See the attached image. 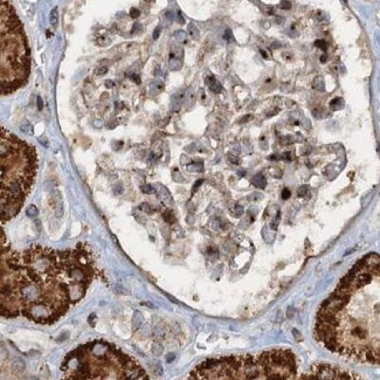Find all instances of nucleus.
Wrapping results in <instances>:
<instances>
[{
  "label": "nucleus",
  "mask_w": 380,
  "mask_h": 380,
  "mask_svg": "<svg viewBox=\"0 0 380 380\" xmlns=\"http://www.w3.org/2000/svg\"><path fill=\"white\" fill-rule=\"evenodd\" d=\"M315 338L341 358L380 366V255L360 259L316 315Z\"/></svg>",
  "instance_id": "nucleus-1"
},
{
  "label": "nucleus",
  "mask_w": 380,
  "mask_h": 380,
  "mask_svg": "<svg viewBox=\"0 0 380 380\" xmlns=\"http://www.w3.org/2000/svg\"><path fill=\"white\" fill-rule=\"evenodd\" d=\"M1 221L15 216L35 180L38 159L35 147L1 128Z\"/></svg>",
  "instance_id": "nucleus-2"
},
{
  "label": "nucleus",
  "mask_w": 380,
  "mask_h": 380,
  "mask_svg": "<svg viewBox=\"0 0 380 380\" xmlns=\"http://www.w3.org/2000/svg\"><path fill=\"white\" fill-rule=\"evenodd\" d=\"M296 374V356L289 350H271L205 360L189 379H292Z\"/></svg>",
  "instance_id": "nucleus-3"
},
{
  "label": "nucleus",
  "mask_w": 380,
  "mask_h": 380,
  "mask_svg": "<svg viewBox=\"0 0 380 380\" xmlns=\"http://www.w3.org/2000/svg\"><path fill=\"white\" fill-rule=\"evenodd\" d=\"M1 95H9L22 88L31 73V54L26 34L13 5L1 0Z\"/></svg>",
  "instance_id": "nucleus-4"
},
{
  "label": "nucleus",
  "mask_w": 380,
  "mask_h": 380,
  "mask_svg": "<svg viewBox=\"0 0 380 380\" xmlns=\"http://www.w3.org/2000/svg\"><path fill=\"white\" fill-rule=\"evenodd\" d=\"M302 378L304 379H352L357 378V376H351L350 372L344 371L341 369L334 367L332 365H326V364H321L314 366L305 376Z\"/></svg>",
  "instance_id": "nucleus-5"
},
{
  "label": "nucleus",
  "mask_w": 380,
  "mask_h": 380,
  "mask_svg": "<svg viewBox=\"0 0 380 380\" xmlns=\"http://www.w3.org/2000/svg\"><path fill=\"white\" fill-rule=\"evenodd\" d=\"M208 81H207V83H208V86H209V89L213 91V93H220L221 91V84L216 81V79L214 77V76H211V77H208L207 79Z\"/></svg>",
  "instance_id": "nucleus-6"
},
{
  "label": "nucleus",
  "mask_w": 380,
  "mask_h": 380,
  "mask_svg": "<svg viewBox=\"0 0 380 380\" xmlns=\"http://www.w3.org/2000/svg\"><path fill=\"white\" fill-rule=\"evenodd\" d=\"M49 21H50V25L56 28L57 27V24H59V8L57 7H54L50 12V15H49Z\"/></svg>",
  "instance_id": "nucleus-7"
},
{
  "label": "nucleus",
  "mask_w": 380,
  "mask_h": 380,
  "mask_svg": "<svg viewBox=\"0 0 380 380\" xmlns=\"http://www.w3.org/2000/svg\"><path fill=\"white\" fill-rule=\"evenodd\" d=\"M251 183L256 186V187H260V189H264L266 187V184H267V181H266V178L263 177V176H261V174H257V176H255L254 178H253V180H251Z\"/></svg>",
  "instance_id": "nucleus-8"
},
{
  "label": "nucleus",
  "mask_w": 380,
  "mask_h": 380,
  "mask_svg": "<svg viewBox=\"0 0 380 380\" xmlns=\"http://www.w3.org/2000/svg\"><path fill=\"white\" fill-rule=\"evenodd\" d=\"M12 369H13V371H14V372L20 373V372H22V371L25 370V363H24L20 358H16V359H14V360H13V363H12Z\"/></svg>",
  "instance_id": "nucleus-9"
},
{
  "label": "nucleus",
  "mask_w": 380,
  "mask_h": 380,
  "mask_svg": "<svg viewBox=\"0 0 380 380\" xmlns=\"http://www.w3.org/2000/svg\"><path fill=\"white\" fill-rule=\"evenodd\" d=\"M183 99H184V93H178L177 95L173 96V99H172V104H173V108L174 110H178L183 103Z\"/></svg>",
  "instance_id": "nucleus-10"
},
{
  "label": "nucleus",
  "mask_w": 380,
  "mask_h": 380,
  "mask_svg": "<svg viewBox=\"0 0 380 380\" xmlns=\"http://www.w3.org/2000/svg\"><path fill=\"white\" fill-rule=\"evenodd\" d=\"M142 323H143V316H142V314L141 312H135V315H134V319H132V325H134V328L135 329H138L141 325H142Z\"/></svg>",
  "instance_id": "nucleus-11"
},
{
  "label": "nucleus",
  "mask_w": 380,
  "mask_h": 380,
  "mask_svg": "<svg viewBox=\"0 0 380 380\" xmlns=\"http://www.w3.org/2000/svg\"><path fill=\"white\" fill-rule=\"evenodd\" d=\"M38 214H39V211H38V208H36V206H35V205H29V206L27 207V209H26V215H27L28 218H35Z\"/></svg>",
  "instance_id": "nucleus-12"
},
{
  "label": "nucleus",
  "mask_w": 380,
  "mask_h": 380,
  "mask_svg": "<svg viewBox=\"0 0 380 380\" xmlns=\"http://www.w3.org/2000/svg\"><path fill=\"white\" fill-rule=\"evenodd\" d=\"M189 34H190L191 36L194 39V40H198L199 39V31H198V28L195 27V25H193V24H190L189 25Z\"/></svg>",
  "instance_id": "nucleus-13"
},
{
  "label": "nucleus",
  "mask_w": 380,
  "mask_h": 380,
  "mask_svg": "<svg viewBox=\"0 0 380 380\" xmlns=\"http://www.w3.org/2000/svg\"><path fill=\"white\" fill-rule=\"evenodd\" d=\"M152 353L154 356H160L163 353V346L159 343H154L152 346Z\"/></svg>",
  "instance_id": "nucleus-14"
},
{
  "label": "nucleus",
  "mask_w": 380,
  "mask_h": 380,
  "mask_svg": "<svg viewBox=\"0 0 380 380\" xmlns=\"http://www.w3.org/2000/svg\"><path fill=\"white\" fill-rule=\"evenodd\" d=\"M315 87L317 88V90H321V91L324 90V82H323L322 77H317L315 80Z\"/></svg>",
  "instance_id": "nucleus-15"
},
{
  "label": "nucleus",
  "mask_w": 380,
  "mask_h": 380,
  "mask_svg": "<svg viewBox=\"0 0 380 380\" xmlns=\"http://www.w3.org/2000/svg\"><path fill=\"white\" fill-rule=\"evenodd\" d=\"M62 214H63L62 204H61V202H59V204L56 205V207H55V215H56L57 218H61V216H62Z\"/></svg>",
  "instance_id": "nucleus-16"
},
{
  "label": "nucleus",
  "mask_w": 380,
  "mask_h": 380,
  "mask_svg": "<svg viewBox=\"0 0 380 380\" xmlns=\"http://www.w3.org/2000/svg\"><path fill=\"white\" fill-rule=\"evenodd\" d=\"M142 192L143 193H146V194H151V193H153V192H154V189H153L151 185L146 184V185H143L142 186Z\"/></svg>",
  "instance_id": "nucleus-17"
},
{
  "label": "nucleus",
  "mask_w": 380,
  "mask_h": 380,
  "mask_svg": "<svg viewBox=\"0 0 380 380\" xmlns=\"http://www.w3.org/2000/svg\"><path fill=\"white\" fill-rule=\"evenodd\" d=\"M139 208L142 209L143 212H145V213H147V214H151V213L153 212V209H152V208L150 207V205H149V204H145V202L141 205V207H139Z\"/></svg>",
  "instance_id": "nucleus-18"
},
{
  "label": "nucleus",
  "mask_w": 380,
  "mask_h": 380,
  "mask_svg": "<svg viewBox=\"0 0 380 380\" xmlns=\"http://www.w3.org/2000/svg\"><path fill=\"white\" fill-rule=\"evenodd\" d=\"M185 36H186V34L183 31H178V32L174 33V38L177 40H179V41H184L185 40Z\"/></svg>",
  "instance_id": "nucleus-19"
},
{
  "label": "nucleus",
  "mask_w": 380,
  "mask_h": 380,
  "mask_svg": "<svg viewBox=\"0 0 380 380\" xmlns=\"http://www.w3.org/2000/svg\"><path fill=\"white\" fill-rule=\"evenodd\" d=\"M139 15H141L139 9H137V8H131V11H130V16H131V18L136 19V18H138Z\"/></svg>",
  "instance_id": "nucleus-20"
},
{
  "label": "nucleus",
  "mask_w": 380,
  "mask_h": 380,
  "mask_svg": "<svg viewBox=\"0 0 380 380\" xmlns=\"http://www.w3.org/2000/svg\"><path fill=\"white\" fill-rule=\"evenodd\" d=\"M21 131L22 132H25V134H28V135H31L32 134V125L28 123L27 124V126H25V125H21Z\"/></svg>",
  "instance_id": "nucleus-21"
},
{
  "label": "nucleus",
  "mask_w": 380,
  "mask_h": 380,
  "mask_svg": "<svg viewBox=\"0 0 380 380\" xmlns=\"http://www.w3.org/2000/svg\"><path fill=\"white\" fill-rule=\"evenodd\" d=\"M339 103H343V102H341V99H340V98H334L332 102L330 103V106L333 108V109H338V108H339V106H338V105H339Z\"/></svg>",
  "instance_id": "nucleus-22"
},
{
  "label": "nucleus",
  "mask_w": 380,
  "mask_h": 380,
  "mask_svg": "<svg viewBox=\"0 0 380 380\" xmlns=\"http://www.w3.org/2000/svg\"><path fill=\"white\" fill-rule=\"evenodd\" d=\"M97 44L101 45V46H106L108 44H110V39H106V38H99L97 40Z\"/></svg>",
  "instance_id": "nucleus-23"
},
{
  "label": "nucleus",
  "mask_w": 380,
  "mask_h": 380,
  "mask_svg": "<svg viewBox=\"0 0 380 380\" xmlns=\"http://www.w3.org/2000/svg\"><path fill=\"white\" fill-rule=\"evenodd\" d=\"M315 45H316V47L321 48V49H323V50H326V44H325L323 40H318V41H316V42H315Z\"/></svg>",
  "instance_id": "nucleus-24"
},
{
  "label": "nucleus",
  "mask_w": 380,
  "mask_h": 380,
  "mask_svg": "<svg viewBox=\"0 0 380 380\" xmlns=\"http://www.w3.org/2000/svg\"><path fill=\"white\" fill-rule=\"evenodd\" d=\"M290 6H291V4H290L289 1H286V0L281 1V4H280V7H281L282 9H289V8H290Z\"/></svg>",
  "instance_id": "nucleus-25"
},
{
  "label": "nucleus",
  "mask_w": 380,
  "mask_h": 380,
  "mask_svg": "<svg viewBox=\"0 0 380 380\" xmlns=\"http://www.w3.org/2000/svg\"><path fill=\"white\" fill-rule=\"evenodd\" d=\"M36 104H38V109L39 110H42L44 109V102H42V98L40 96H38V98H36Z\"/></svg>",
  "instance_id": "nucleus-26"
},
{
  "label": "nucleus",
  "mask_w": 380,
  "mask_h": 380,
  "mask_svg": "<svg viewBox=\"0 0 380 380\" xmlns=\"http://www.w3.org/2000/svg\"><path fill=\"white\" fill-rule=\"evenodd\" d=\"M160 32H161V28H160V27H157V28L154 29V32H153V39H154V40H157V39L159 38Z\"/></svg>",
  "instance_id": "nucleus-27"
},
{
  "label": "nucleus",
  "mask_w": 380,
  "mask_h": 380,
  "mask_svg": "<svg viewBox=\"0 0 380 380\" xmlns=\"http://www.w3.org/2000/svg\"><path fill=\"white\" fill-rule=\"evenodd\" d=\"M164 219H165L167 222H172V221H173V216H172V214H171L170 212H167V213H165V214H164Z\"/></svg>",
  "instance_id": "nucleus-28"
},
{
  "label": "nucleus",
  "mask_w": 380,
  "mask_h": 380,
  "mask_svg": "<svg viewBox=\"0 0 380 380\" xmlns=\"http://www.w3.org/2000/svg\"><path fill=\"white\" fill-rule=\"evenodd\" d=\"M106 70H108V68L106 67H102V68H99V69H97V74L98 75H104L105 73H106Z\"/></svg>",
  "instance_id": "nucleus-29"
},
{
  "label": "nucleus",
  "mask_w": 380,
  "mask_h": 380,
  "mask_svg": "<svg viewBox=\"0 0 380 380\" xmlns=\"http://www.w3.org/2000/svg\"><path fill=\"white\" fill-rule=\"evenodd\" d=\"M39 142L41 143L42 145H45L46 147H48V141L46 137H39Z\"/></svg>",
  "instance_id": "nucleus-30"
},
{
  "label": "nucleus",
  "mask_w": 380,
  "mask_h": 380,
  "mask_svg": "<svg viewBox=\"0 0 380 380\" xmlns=\"http://www.w3.org/2000/svg\"><path fill=\"white\" fill-rule=\"evenodd\" d=\"M306 191H308V187H306V186H302V187L299 189V191H298V194H299V195H304Z\"/></svg>",
  "instance_id": "nucleus-31"
},
{
  "label": "nucleus",
  "mask_w": 380,
  "mask_h": 380,
  "mask_svg": "<svg viewBox=\"0 0 380 380\" xmlns=\"http://www.w3.org/2000/svg\"><path fill=\"white\" fill-rule=\"evenodd\" d=\"M225 39H227L228 41H231V39H232V32H231L229 29H227V31H226V34H225Z\"/></svg>",
  "instance_id": "nucleus-32"
},
{
  "label": "nucleus",
  "mask_w": 380,
  "mask_h": 380,
  "mask_svg": "<svg viewBox=\"0 0 380 380\" xmlns=\"http://www.w3.org/2000/svg\"><path fill=\"white\" fill-rule=\"evenodd\" d=\"M130 77H131L136 83H138V84L141 83V79H139V76H136V75H134V74H132V75H130Z\"/></svg>",
  "instance_id": "nucleus-33"
},
{
  "label": "nucleus",
  "mask_w": 380,
  "mask_h": 380,
  "mask_svg": "<svg viewBox=\"0 0 380 380\" xmlns=\"http://www.w3.org/2000/svg\"><path fill=\"white\" fill-rule=\"evenodd\" d=\"M123 192V189H122V186L121 185H117L116 187H115V193L116 194H121Z\"/></svg>",
  "instance_id": "nucleus-34"
},
{
  "label": "nucleus",
  "mask_w": 380,
  "mask_h": 380,
  "mask_svg": "<svg viewBox=\"0 0 380 380\" xmlns=\"http://www.w3.org/2000/svg\"><path fill=\"white\" fill-rule=\"evenodd\" d=\"M290 196V192L288 190H283V193H282V198L283 199H288Z\"/></svg>",
  "instance_id": "nucleus-35"
},
{
  "label": "nucleus",
  "mask_w": 380,
  "mask_h": 380,
  "mask_svg": "<svg viewBox=\"0 0 380 380\" xmlns=\"http://www.w3.org/2000/svg\"><path fill=\"white\" fill-rule=\"evenodd\" d=\"M91 321H96V316L94 315V314H93L91 316H89V319H88V322L90 323ZM91 326H95V323H91Z\"/></svg>",
  "instance_id": "nucleus-36"
},
{
  "label": "nucleus",
  "mask_w": 380,
  "mask_h": 380,
  "mask_svg": "<svg viewBox=\"0 0 380 380\" xmlns=\"http://www.w3.org/2000/svg\"><path fill=\"white\" fill-rule=\"evenodd\" d=\"M173 359H174V354H173V353H170V354L166 357V360H167L169 363H171Z\"/></svg>",
  "instance_id": "nucleus-37"
},
{
  "label": "nucleus",
  "mask_w": 380,
  "mask_h": 380,
  "mask_svg": "<svg viewBox=\"0 0 380 380\" xmlns=\"http://www.w3.org/2000/svg\"><path fill=\"white\" fill-rule=\"evenodd\" d=\"M229 160H231L232 163H234V164H238V163H239L238 158H235L234 156H229Z\"/></svg>",
  "instance_id": "nucleus-38"
},
{
  "label": "nucleus",
  "mask_w": 380,
  "mask_h": 380,
  "mask_svg": "<svg viewBox=\"0 0 380 380\" xmlns=\"http://www.w3.org/2000/svg\"><path fill=\"white\" fill-rule=\"evenodd\" d=\"M242 212H243L242 207H241V206H236V215H240V214H242Z\"/></svg>",
  "instance_id": "nucleus-39"
},
{
  "label": "nucleus",
  "mask_w": 380,
  "mask_h": 380,
  "mask_svg": "<svg viewBox=\"0 0 380 380\" xmlns=\"http://www.w3.org/2000/svg\"><path fill=\"white\" fill-rule=\"evenodd\" d=\"M201 184H202V180H198V181L195 183V185H194V189H193V191L196 190V189H198V187H199V186H200Z\"/></svg>",
  "instance_id": "nucleus-40"
},
{
  "label": "nucleus",
  "mask_w": 380,
  "mask_h": 380,
  "mask_svg": "<svg viewBox=\"0 0 380 380\" xmlns=\"http://www.w3.org/2000/svg\"><path fill=\"white\" fill-rule=\"evenodd\" d=\"M35 225H36L38 229H39V231H41V222H40V220H36V221H35Z\"/></svg>",
  "instance_id": "nucleus-41"
},
{
  "label": "nucleus",
  "mask_w": 380,
  "mask_h": 380,
  "mask_svg": "<svg viewBox=\"0 0 380 380\" xmlns=\"http://www.w3.org/2000/svg\"><path fill=\"white\" fill-rule=\"evenodd\" d=\"M166 18H169L170 20H172V19H173V16H172V13H171L170 11H169V12L166 13Z\"/></svg>",
  "instance_id": "nucleus-42"
},
{
  "label": "nucleus",
  "mask_w": 380,
  "mask_h": 380,
  "mask_svg": "<svg viewBox=\"0 0 380 380\" xmlns=\"http://www.w3.org/2000/svg\"><path fill=\"white\" fill-rule=\"evenodd\" d=\"M178 14H179V20H180V21H179V22H180V24H184V22H185V20H184V19H183V16H181V13H180V12H179V13H178Z\"/></svg>",
  "instance_id": "nucleus-43"
},
{
  "label": "nucleus",
  "mask_w": 380,
  "mask_h": 380,
  "mask_svg": "<svg viewBox=\"0 0 380 380\" xmlns=\"http://www.w3.org/2000/svg\"><path fill=\"white\" fill-rule=\"evenodd\" d=\"M250 118H251V116H249V115H248V116H244V117H243V119H242L241 122L243 123V122H246V121H248V119H250Z\"/></svg>",
  "instance_id": "nucleus-44"
},
{
  "label": "nucleus",
  "mask_w": 380,
  "mask_h": 380,
  "mask_svg": "<svg viewBox=\"0 0 380 380\" xmlns=\"http://www.w3.org/2000/svg\"><path fill=\"white\" fill-rule=\"evenodd\" d=\"M325 60H326V55H323V56L321 57V61H322V62H325Z\"/></svg>",
  "instance_id": "nucleus-45"
},
{
  "label": "nucleus",
  "mask_w": 380,
  "mask_h": 380,
  "mask_svg": "<svg viewBox=\"0 0 380 380\" xmlns=\"http://www.w3.org/2000/svg\"><path fill=\"white\" fill-rule=\"evenodd\" d=\"M261 54H262V56H263V57H266V59H267V54H266V51L261 50Z\"/></svg>",
  "instance_id": "nucleus-46"
}]
</instances>
